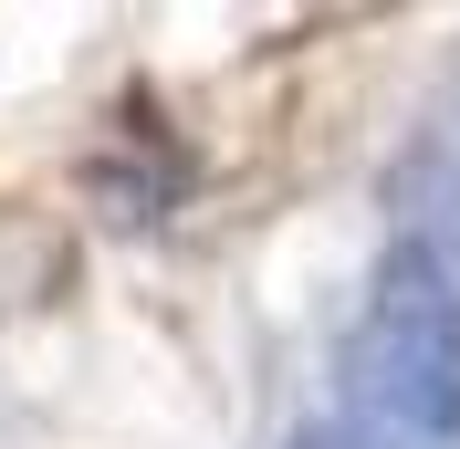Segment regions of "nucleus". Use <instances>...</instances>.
<instances>
[{
	"mask_svg": "<svg viewBox=\"0 0 460 449\" xmlns=\"http://www.w3.org/2000/svg\"><path fill=\"white\" fill-rule=\"evenodd\" d=\"M345 439L356 449H460V293L419 251H387L345 335Z\"/></svg>",
	"mask_w": 460,
	"mask_h": 449,
	"instance_id": "nucleus-1",
	"label": "nucleus"
},
{
	"mask_svg": "<svg viewBox=\"0 0 460 449\" xmlns=\"http://www.w3.org/2000/svg\"><path fill=\"white\" fill-rule=\"evenodd\" d=\"M283 449H356V439H345V428H324V418H304V428H293Z\"/></svg>",
	"mask_w": 460,
	"mask_h": 449,
	"instance_id": "nucleus-2",
	"label": "nucleus"
}]
</instances>
